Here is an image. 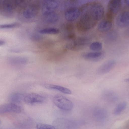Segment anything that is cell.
Instances as JSON below:
<instances>
[{"instance_id":"28","label":"cell","mask_w":129,"mask_h":129,"mask_svg":"<svg viewBox=\"0 0 129 129\" xmlns=\"http://www.w3.org/2000/svg\"><path fill=\"white\" fill-rule=\"evenodd\" d=\"M124 81L126 82H129V78L125 79Z\"/></svg>"},{"instance_id":"9","label":"cell","mask_w":129,"mask_h":129,"mask_svg":"<svg viewBox=\"0 0 129 129\" xmlns=\"http://www.w3.org/2000/svg\"><path fill=\"white\" fill-rule=\"evenodd\" d=\"M21 109L20 107L13 103L2 105L0 106V113L3 114L9 112L19 113Z\"/></svg>"},{"instance_id":"21","label":"cell","mask_w":129,"mask_h":129,"mask_svg":"<svg viewBox=\"0 0 129 129\" xmlns=\"http://www.w3.org/2000/svg\"><path fill=\"white\" fill-rule=\"evenodd\" d=\"M20 24L18 23H14L1 25V29H9L17 27L20 26Z\"/></svg>"},{"instance_id":"12","label":"cell","mask_w":129,"mask_h":129,"mask_svg":"<svg viewBox=\"0 0 129 129\" xmlns=\"http://www.w3.org/2000/svg\"><path fill=\"white\" fill-rule=\"evenodd\" d=\"M38 8L35 5H31L26 7L22 13L23 17L27 19H31L35 16L38 13Z\"/></svg>"},{"instance_id":"14","label":"cell","mask_w":129,"mask_h":129,"mask_svg":"<svg viewBox=\"0 0 129 129\" xmlns=\"http://www.w3.org/2000/svg\"><path fill=\"white\" fill-rule=\"evenodd\" d=\"M7 60L9 63L14 65L24 64L28 61L27 58L20 56H10L7 58Z\"/></svg>"},{"instance_id":"1","label":"cell","mask_w":129,"mask_h":129,"mask_svg":"<svg viewBox=\"0 0 129 129\" xmlns=\"http://www.w3.org/2000/svg\"><path fill=\"white\" fill-rule=\"evenodd\" d=\"M81 14L76 24L79 32L84 33L91 30L103 17L105 9L103 5L97 1L88 2L80 8Z\"/></svg>"},{"instance_id":"4","label":"cell","mask_w":129,"mask_h":129,"mask_svg":"<svg viewBox=\"0 0 129 129\" xmlns=\"http://www.w3.org/2000/svg\"><path fill=\"white\" fill-rule=\"evenodd\" d=\"M45 100V98L41 95L35 93H30L25 95L23 101L26 104L32 105L42 103Z\"/></svg>"},{"instance_id":"6","label":"cell","mask_w":129,"mask_h":129,"mask_svg":"<svg viewBox=\"0 0 129 129\" xmlns=\"http://www.w3.org/2000/svg\"><path fill=\"white\" fill-rule=\"evenodd\" d=\"M80 14V8L71 7L68 8L65 11L64 17L68 22H72L78 19Z\"/></svg>"},{"instance_id":"3","label":"cell","mask_w":129,"mask_h":129,"mask_svg":"<svg viewBox=\"0 0 129 129\" xmlns=\"http://www.w3.org/2000/svg\"><path fill=\"white\" fill-rule=\"evenodd\" d=\"M53 103L56 107L62 110L70 111L73 108V105L72 102L62 95H55L53 98Z\"/></svg>"},{"instance_id":"13","label":"cell","mask_w":129,"mask_h":129,"mask_svg":"<svg viewBox=\"0 0 129 129\" xmlns=\"http://www.w3.org/2000/svg\"><path fill=\"white\" fill-rule=\"evenodd\" d=\"M112 26V21L110 19L107 18L100 22L98 25L97 29L100 32H105L110 30Z\"/></svg>"},{"instance_id":"20","label":"cell","mask_w":129,"mask_h":129,"mask_svg":"<svg viewBox=\"0 0 129 129\" xmlns=\"http://www.w3.org/2000/svg\"><path fill=\"white\" fill-rule=\"evenodd\" d=\"M89 47L90 49L93 51H100L102 49L103 44L100 42L95 41L91 43Z\"/></svg>"},{"instance_id":"17","label":"cell","mask_w":129,"mask_h":129,"mask_svg":"<svg viewBox=\"0 0 129 129\" xmlns=\"http://www.w3.org/2000/svg\"><path fill=\"white\" fill-rule=\"evenodd\" d=\"M127 103L126 102H122L118 104L114 110L113 113L115 115L121 114L126 109Z\"/></svg>"},{"instance_id":"2","label":"cell","mask_w":129,"mask_h":129,"mask_svg":"<svg viewBox=\"0 0 129 129\" xmlns=\"http://www.w3.org/2000/svg\"><path fill=\"white\" fill-rule=\"evenodd\" d=\"M71 40L66 44V48L74 51L81 50L86 48L90 41L89 38L84 36L76 37Z\"/></svg>"},{"instance_id":"22","label":"cell","mask_w":129,"mask_h":129,"mask_svg":"<svg viewBox=\"0 0 129 129\" xmlns=\"http://www.w3.org/2000/svg\"><path fill=\"white\" fill-rule=\"evenodd\" d=\"M36 127L37 129H56L52 125L42 123H37Z\"/></svg>"},{"instance_id":"16","label":"cell","mask_w":129,"mask_h":129,"mask_svg":"<svg viewBox=\"0 0 129 129\" xmlns=\"http://www.w3.org/2000/svg\"><path fill=\"white\" fill-rule=\"evenodd\" d=\"M44 20L46 23L53 24L57 22L59 19L57 14L55 12L46 15H44Z\"/></svg>"},{"instance_id":"15","label":"cell","mask_w":129,"mask_h":129,"mask_svg":"<svg viewBox=\"0 0 129 129\" xmlns=\"http://www.w3.org/2000/svg\"><path fill=\"white\" fill-rule=\"evenodd\" d=\"M44 86L47 88L57 90L64 94H70L72 93L69 89L60 86L48 84H44Z\"/></svg>"},{"instance_id":"24","label":"cell","mask_w":129,"mask_h":129,"mask_svg":"<svg viewBox=\"0 0 129 129\" xmlns=\"http://www.w3.org/2000/svg\"><path fill=\"white\" fill-rule=\"evenodd\" d=\"M76 37V35L73 32L69 33L67 36V38L70 40H72Z\"/></svg>"},{"instance_id":"5","label":"cell","mask_w":129,"mask_h":129,"mask_svg":"<svg viewBox=\"0 0 129 129\" xmlns=\"http://www.w3.org/2000/svg\"><path fill=\"white\" fill-rule=\"evenodd\" d=\"M121 5L120 0H112L108 3L107 9V18L111 19L112 17L116 14L120 10Z\"/></svg>"},{"instance_id":"26","label":"cell","mask_w":129,"mask_h":129,"mask_svg":"<svg viewBox=\"0 0 129 129\" xmlns=\"http://www.w3.org/2000/svg\"><path fill=\"white\" fill-rule=\"evenodd\" d=\"M5 43V41L2 39H0V46H2Z\"/></svg>"},{"instance_id":"8","label":"cell","mask_w":129,"mask_h":129,"mask_svg":"<svg viewBox=\"0 0 129 129\" xmlns=\"http://www.w3.org/2000/svg\"><path fill=\"white\" fill-rule=\"evenodd\" d=\"M105 55V52L101 51L86 52L83 54L82 56L84 59L87 61L96 62L103 59Z\"/></svg>"},{"instance_id":"11","label":"cell","mask_w":129,"mask_h":129,"mask_svg":"<svg viewBox=\"0 0 129 129\" xmlns=\"http://www.w3.org/2000/svg\"><path fill=\"white\" fill-rule=\"evenodd\" d=\"M116 63L115 60L112 59L108 60L98 67L97 72L100 74L106 73L113 69Z\"/></svg>"},{"instance_id":"18","label":"cell","mask_w":129,"mask_h":129,"mask_svg":"<svg viewBox=\"0 0 129 129\" xmlns=\"http://www.w3.org/2000/svg\"><path fill=\"white\" fill-rule=\"evenodd\" d=\"M58 28L54 27H49L42 29L39 31V33L43 34H56L59 33Z\"/></svg>"},{"instance_id":"23","label":"cell","mask_w":129,"mask_h":129,"mask_svg":"<svg viewBox=\"0 0 129 129\" xmlns=\"http://www.w3.org/2000/svg\"><path fill=\"white\" fill-rule=\"evenodd\" d=\"M74 28V25L71 22H68L66 23L64 25L65 30L69 33L73 32Z\"/></svg>"},{"instance_id":"25","label":"cell","mask_w":129,"mask_h":129,"mask_svg":"<svg viewBox=\"0 0 129 129\" xmlns=\"http://www.w3.org/2000/svg\"><path fill=\"white\" fill-rule=\"evenodd\" d=\"M124 128V129H129V120L125 124Z\"/></svg>"},{"instance_id":"10","label":"cell","mask_w":129,"mask_h":129,"mask_svg":"<svg viewBox=\"0 0 129 129\" xmlns=\"http://www.w3.org/2000/svg\"><path fill=\"white\" fill-rule=\"evenodd\" d=\"M116 22L117 25L120 27L128 26L129 25V12L124 11L119 13L116 18Z\"/></svg>"},{"instance_id":"19","label":"cell","mask_w":129,"mask_h":129,"mask_svg":"<svg viewBox=\"0 0 129 129\" xmlns=\"http://www.w3.org/2000/svg\"><path fill=\"white\" fill-rule=\"evenodd\" d=\"M25 95L18 92L14 93L11 94L9 96V99L12 101L18 102L21 100H23Z\"/></svg>"},{"instance_id":"27","label":"cell","mask_w":129,"mask_h":129,"mask_svg":"<svg viewBox=\"0 0 129 129\" xmlns=\"http://www.w3.org/2000/svg\"><path fill=\"white\" fill-rule=\"evenodd\" d=\"M124 3L127 6H129V0L124 1Z\"/></svg>"},{"instance_id":"7","label":"cell","mask_w":129,"mask_h":129,"mask_svg":"<svg viewBox=\"0 0 129 129\" xmlns=\"http://www.w3.org/2000/svg\"><path fill=\"white\" fill-rule=\"evenodd\" d=\"M58 2L54 0H47L42 3V10L44 15H46L54 12L58 7Z\"/></svg>"}]
</instances>
